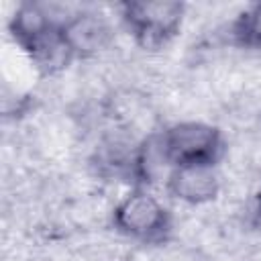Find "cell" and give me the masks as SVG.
<instances>
[{"instance_id": "cell-1", "label": "cell", "mask_w": 261, "mask_h": 261, "mask_svg": "<svg viewBox=\"0 0 261 261\" xmlns=\"http://www.w3.org/2000/svg\"><path fill=\"white\" fill-rule=\"evenodd\" d=\"M157 143L169 169L181 165L216 167L226 153L222 130L200 120H184L167 126L165 130H159Z\"/></svg>"}, {"instance_id": "cell-2", "label": "cell", "mask_w": 261, "mask_h": 261, "mask_svg": "<svg viewBox=\"0 0 261 261\" xmlns=\"http://www.w3.org/2000/svg\"><path fill=\"white\" fill-rule=\"evenodd\" d=\"M112 228L141 245H163L171 239V212L145 188L130 190L112 210Z\"/></svg>"}, {"instance_id": "cell-3", "label": "cell", "mask_w": 261, "mask_h": 261, "mask_svg": "<svg viewBox=\"0 0 261 261\" xmlns=\"http://www.w3.org/2000/svg\"><path fill=\"white\" fill-rule=\"evenodd\" d=\"M118 10L124 29L145 51L163 49L179 33L186 14L184 2L171 0H126Z\"/></svg>"}, {"instance_id": "cell-4", "label": "cell", "mask_w": 261, "mask_h": 261, "mask_svg": "<svg viewBox=\"0 0 261 261\" xmlns=\"http://www.w3.org/2000/svg\"><path fill=\"white\" fill-rule=\"evenodd\" d=\"M63 39L73 59H90L106 51L114 41L110 20L96 10H75L65 16L61 24Z\"/></svg>"}, {"instance_id": "cell-5", "label": "cell", "mask_w": 261, "mask_h": 261, "mask_svg": "<svg viewBox=\"0 0 261 261\" xmlns=\"http://www.w3.org/2000/svg\"><path fill=\"white\" fill-rule=\"evenodd\" d=\"M139 149L141 141L126 137L124 133H114L98 143L90 161L96 175L104 179L128 181L139 188Z\"/></svg>"}, {"instance_id": "cell-6", "label": "cell", "mask_w": 261, "mask_h": 261, "mask_svg": "<svg viewBox=\"0 0 261 261\" xmlns=\"http://www.w3.org/2000/svg\"><path fill=\"white\" fill-rule=\"evenodd\" d=\"M165 188L175 200L186 204H206L218 196L220 177L212 165H181L169 169Z\"/></svg>"}, {"instance_id": "cell-7", "label": "cell", "mask_w": 261, "mask_h": 261, "mask_svg": "<svg viewBox=\"0 0 261 261\" xmlns=\"http://www.w3.org/2000/svg\"><path fill=\"white\" fill-rule=\"evenodd\" d=\"M65 16H55L51 8L41 2H22L16 6L8 20V33L12 41L22 49L33 39L41 37L43 33L61 24Z\"/></svg>"}, {"instance_id": "cell-8", "label": "cell", "mask_w": 261, "mask_h": 261, "mask_svg": "<svg viewBox=\"0 0 261 261\" xmlns=\"http://www.w3.org/2000/svg\"><path fill=\"white\" fill-rule=\"evenodd\" d=\"M232 41L245 49L261 51V2L249 4L230 27Z\"/></svg>"}, {"instance_id": "cell-9", "label": "cell", "mask_w": 261, "mask_h": 261, "mask_svg": "<svg viewBox=\"0 0 261 261\" xmlns=\"http://www.w3.org/2000/svg\"><path fill=\"white\" fill-rule=\"evenodd\" d=\"M253 214H255V218L261 222V188L257 190L255 200H253Z\"/></svg>"}]
</instances>
